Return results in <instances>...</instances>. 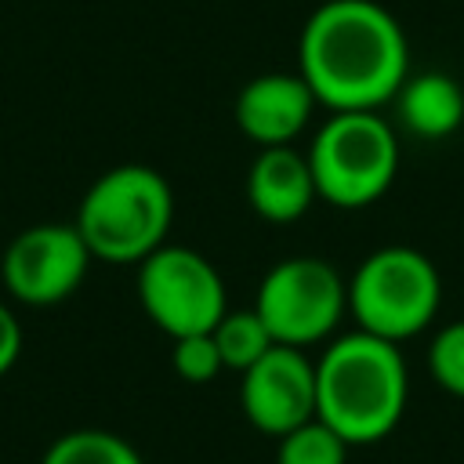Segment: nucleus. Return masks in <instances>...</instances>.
Masks as SVG:
<instances>
[{"label":"nucleus","mask_w":464,"mask_h":464,"mask_svg":"<svg viewBox=\"0 0 464 464\" xmlns=\"http://www.w3.org/2000/svg\"><path fill=\"white\" fill-rule=\"evenodd\" d=\"M297 72L323 109L377 112L410 76V44L377 0H323L301 29Z\"/></svg>","instance_id":"f257e3e1"},{"label":"nucleus","mask_w":464,"mask_h":464,"mask_svg":"<svg viewBox=\"0 0 464 464\" xmlns=\"http://www.w3.org/2000/svg\"><path fill=\"white\" fill-rule=\"evenodd\" d=\"M410 402V370L399 344L352 330L330 337L315 359V417L348 446L392 435Z\"/></svg>","instance_id":"f03ea898"},{"label":"nucleus","mask_w":464,"mask_h":464,"mask_svg":"<svg viewBox=\"0 0 464 464\" xmlns=\"http://www.w3.org/2000/svg\"><path fill=\"white\" fill-rule=\"evenodd\" d=\"M91 257L109 265H141L167 243L174 225V192L156 167L120 163L94 178L72 221Z\"/></svg>","instance_id":"7ed1b4c3"},{"label":"nucleus","mask_w":464,"mask_h":464,"mask_svg":"<svg viewBox=\"0 0 464 464\" xmlns=\"http://www.w3.org/2000/svg\"><path fill=\"white\" fill-rule=\"evenodd\" d=\"M442 304V276L417 246H381L348 279V315L355 330L402 344L424 334Z\"/></svg>","instance_id":"20e7f679"},{"label":"nucleus","mask_w":464,"mask_h":464,"mask_svg":"<svg viewBox=\"0 0 464 464\" xmlns=\"http://www.w3.org/2000/svg\"><path fill=\"white\" fill-rule=\"evenodd\" d=\"M319 199L337 210L377 203L399 170V138L377 112H330L308 145Z\"/></svg>","instance_id":"39448f33"},{"label":"nucleus","mask_w":464,"mask_h":464,"mask_svg":"<svg viewBox=\"0 0 464 464\" xmlns=\"http://www.w3.org/2000/svg\"><path fill=\"white\" fill-rule=\"evenodd\" d=\"M254 312L276 344L312 348L330 341L348 315V283L326 257H283L261 276Z\"/></svg>","instance_id":"423d86ee"},{"label":"nucleus","mask_w":464,"mask_h":464,"mask_svg":"<svg viewBox=\"0 0 464 464\" xmlns=\"http://www.w3.org/2000/svg\"><path fill=\"white\" fill-rule=\"evenodd\" d=\"M138 301L170 341L207 334L228 312L225 279L214 261L178 243H163L138 265Z\"/></svg>","instance_id":"0eeeda50"},{"label":"nucleus","mask_w":464,"mask_h":464,"mask_svg":"<svg viewBox=\"0 0 464 464\" xmlns=\"http://www.w3.org/2000/svg\"><path fill=\"white\" fill-rule=\"evenodd\" d=\"M91 261L94 257L76 225L44 221L22 228L7 243L0 257V283L18 304L47 308L80 290Z\"/></svg>","instance_id":"6e6552de"},{"label":"nucleus","mask_w":464,"mask_h":464,"mask_svg":"<svg viewBox=\"0 0 464 464\" xmlns=\"http://www.w3.org/2000/svg\"><path fill=\"white\" fill-rule=\"evenodd\" d=\"M239 406L254 431L286 435L315 417V362L304 348L272 344L239 373Z\"/></svg>","instance_id":"1a4fd4ad"},{"label":"nucleus","mask_w":464,"mask_h":464,"mask_svg":"<svg viewBox=\"0 0 464 464\" xmlns=\"http://www.w3.org/2000/svg\"><path fill=\"white\" fill-rule=\"evenodd\" d=\"M315 105L319 102L301 72H261L239 87L232 120L257 149L290 145L312 123Z\"/></svg>","instance_id":"9d476101"},{"label":"nucleus","mask_w":464,"mask_h":464,"mask_svg":"<svg viewBox=\"0 0 464 464\" xmlns=\"http://www.w3.org/2000/svg\"><path fill=\"white\" fill-rule=\"evenodd\" d=\"M319 199L312 163L304 152L290 145H268L257 149L250 170H246V203L257 218L272 225H290L312 210Z\"/></svg>","instance_id":"9b49d317"},{"label":"nucleus","mask_w":464,"mask_h":464,"mask_svg":"<svg viewBox=\"0 0 464 464\" xmlns=\"http://www.w3.org/2000/svg\"><path fill=\"white\" fill-rule=\"evenodd\" d=\"M395 109L410 134L439 141L464 123V87L446 72H417L399 87Z\"/></svg>","instance_id":"f8f14e48"},{"label":"nucleus","mask_w":464,"mask_h":464,"mask_svg":"<svg viewBox=\"0 0 464 464\" xmlns=\"http://www.w3.org/2000/svg\"><path fill=\"white\" fill-rule=\"evenodd\" d=\"M40 464H145L141 453L116 431H102V428H76L58 435L47 450Z\"/></svg>","instance_id":"ddd939ff"},{"label":"nucleus","mask_w":464,"mask_h":464,"mask_svg":"<svg viewBox=\"0 0 464 464\" xmlns=\"http://www.w3.org/2000/svg\"><path fill=\"white\" fill-rule=\"evenodd\" d=\"M210 334L218 341V352H221L225 370H236V373H243L246 366H254L276 344L272 334H268V326L261 323V315L254 308H236V312L228 308Z\"/></svg>","instance_id":"4468645a"},{"label":"nucleus","mask_w":464,"mask_h":464,"mask_svg":"<svg viewBox=\"0 0 464 464\" xmlns=\"http://www.w3.org/2000/svg\"><path fill=\"white\" fill-rule=\"evenodd\" d=\"M348 442L319 417L276 439V464H348Z\"/></svg>","instance_id":"2eb2a0df"},{"label":"nucleus","mask_w":464,"mask_h":464,"mask_svg":"<svg viewBox=\"0 0 464 464\" xmlns=\"http://www.w3.org/2000/svg\"><path fill=\"white\" fill-rule=\"evenodd\" d=\"M428 373L446 395L464 399V319L435 330L428 344Z\"/></svg>","instance_id":"dca6fc26"},{"label":"nucleus","mask_w":464,"mask_h":464,"mask_svg":"<svg viewBox=\"0 0 464 464\" xmlns=\"http://www.w3.org/2000/svg\"><path fill=\"white\" fill-rule=\"evenodd\" d=\"M170 366L181 381L188 384H210L225 362H221V352H218V341L214 334H185V337H174L170 341Z\"/></svg>","instance_id":"f3484780"},{"label":"nucleus","mask_w":464,"mask_h":464,"mask_svg":"<svg viewBox=\"0 0 464 464\" xmlns=\"http://www.w3.org/2000/svg\"><path fill=\"white\" fill-rule=\"evenodd\" d=\"M18 355H22V323L0 301V377L18 362Z\"/></svg>","instance_id":"a211bd4d"}]
</instances>
